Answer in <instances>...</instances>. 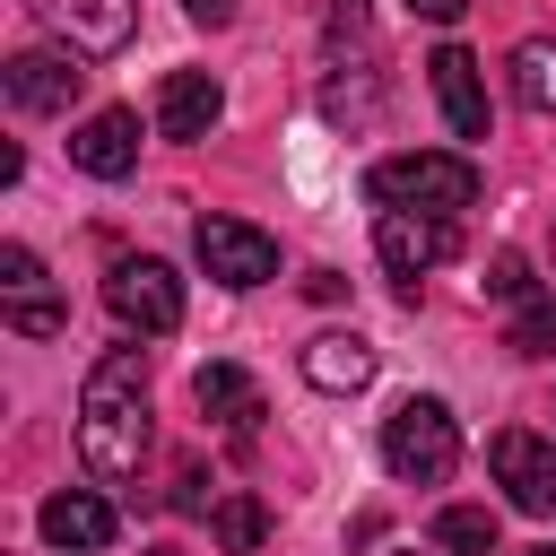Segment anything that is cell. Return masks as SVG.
Here are the masks:
<instances>
[{
	"label": "cell",
	"mask_w": 556,
	"mask_h": 556,
	"mask_svg": "<svg viewBox=\"0 0 556 556\" xmlns=\"http://www.w3.org/2000/svg\"><path fill=\"white\" fill-rule=\"evenodd\" d=\"M148 452H156V434H148V348H113L78 382V460L104 486H122V478L148 469Z\"/></svg>",
	"instance_id": "obj_1"
},
{
	"label": "cell",
	"mask_w": 556,
	"mask_h": 556,
	"mask_svg": "<svg viewBox=\"0 0 556 556\" xmlns=\"http://www.w3.org/2000/svg\"><path fill=\"white\" fill-rule=\"evenodd\" d=\"M374 208H426V217H452L478 200V165L460 148H408V156H382L365 174Z\"/></svg>",
	"instance_id": "obj_2"
},
{
	"label": "cell",
	"mask_w": 556,
	"mask_h": 556,
	"mask_svg": "<svg viewBox=\"0 0 556 556\" xmlns=\"http://www.w3.org/2000/svg\"><path fill=\"white\" fill-rule=\"evenodd\" d=\"M382 469L400 478V486H443L452 469H460V417L443 408V400H400L391 417H382Z\"/></svg>",
	"instance_id": "obj_3"
},
{
	"label": "cell",
	"mask_w": 556,
	"mask_h": 556,
	"mask_svg": "<svg viewBox=\"0 0 556 556\" xmlns=\"http://www.w3.org/2000/svg\"><path fill=\"white\" fill-rule=\"evenodd\" d=\"M104 304H113V321H122V330L165 339V330L182 321V278H174L156 252H130V261H113V269H104Z\"/></svg>",
	"instance_id": "obj_4"
},
{
	"label": "cell",
	"mask_w": 556,
	"mask_h": 556,
	"mask_svg": "<svg viewBox=\"0 0 556 556\" xmlns=\"http://www.w3.org/2000/svg\"><path fill=\"white\" fill-rule=\"evenodd\" d=\"M191 252H200V269H208L217 287H235V295H252V287L278 278V243H269L261 226H243V217H200V226H191Z\"/></svg>",
	"instance_id": "obj_5"
},
{
	"label": "cell",
	"mask_w": 556,
	"mask_h": 556,
	"mask_svg": "<svg viewBox=\"0 0 556 556\" xmlns=\"http://www.w3.org/2000/svg\"><path fill=\"white\" fill-rule=\"evenodd\" d=\"M374 252H382V269L400 278V295H417V269L452 261V252H460V226H452V217H426V208H382V217H374Z\"/></svg>",
	"instance_id": "obj_6"
},
{
	"label": "cell",
	"mask_w": 556,
	"mask_h": 556,
	"mask_svg": "<svg viewBox=\"0 0 556 556\" xmlns=\"http://www.w3.org/2000/svg\"><path fill=\"white\" fill-rule=\"evenodd\" d=\"M52 35H61V52H78V61H104V52H122L130 35H139V0H26Z\"/></svg>",
	"instance_id": "obj_7"
},
{
	"label": "cell",
	"mask_w": 556,
	"mask_h": 556,
	"mask_svg": "<svg viewBox=\"0 0 556 556\" xmlns=\"http://www.w3.org/2000/svg\"><path fill=\"white\" fill-rule=\"evenodd\" d=\"M486 469H495V486L513 495V513H556V443H547V434L504 426V434L486 443Z\"/></svg>",
	"instance_id": "obj_8"
},
{
	"label": "cell",
	"mask_w": 556,
	"mask_h": 556,
	"mask_svg": "<svg viewBox=\"0 0 556 556\" xmlns=\"http://www.w3.org/2000/svg\"><path fill=\"white\" fill-rule=\"evenodd\" d=\"M0 87H9L17 113H70L78 87H87V70H78V52H9Z\"/></svg>",
	"instance_id": "obj_9"
},
{
	"label": "cell",
	"mask_w": 556,
	"mask_h": 556,
	"mask_svg": "<svg viewBox=\"0 0 556 556\" xmlns=\"http://www.w3.org/2000/svg\"><path fill=\"white\" fill-rule=\"evenodd\" d=\"M70 165L96 174V182H122V174L139 165V113H122V104L87 113V122L70 130Z\"/></svg>",
	"instance_id": "obj_10"
},
{
	"label": "cell",
	"mask_w": 556,
	"mask_h": 556,
	"mask_svg": "<svg viewBox=\"0 0 556 556\" xmlns=\"http://www.w3.org/2000/svg\"><path fill=\"white\" fill-rule=\"evenodd\" d=\"M426 78H434V104H443L452 139H486V78H478V61H469L460 43H434Z\"/></svg>",
	"instance_id": "obj_11"
},
{
	"label": "cell",
	"mask_w": 556,
	"mask_h": 556,
	"mask_svg": "<svg viewBox=\"0 0 556 556\" xmlns=\"http://www.w3.org/2000/svg\"><path fill=\"white\" fill-rule=\"evenodd\" d=\"M217 113H226V87L208 70H165V87H156V130L165 139H208Z\"/></svg>",
	"instance_id": "obj_12"
},
{
	"label": "cell",
	"mask_w": 556,
	"mask_h": 556,
	"mask_svg": "<svg viewBox=\"0 0 556 556\" xmlns=\"http://www.w3.org/2000/svg\"><path fill=\"white\" fill-rule=\"evenodd\" d=\"M374 348L356 339V330H321V339H304V382L313 391H330V400H348V391H365L374 382Z\"/></svg>",
	"instance_id": "obj_13"
},
{
	"label": "cell",
	"mask_w": 556,
	"mask_h": 556,
	"mask_svg": "<svg viewBox=\"0 0 556 556\" xmlns=\"http://www.w3.org/2000/svg\"><path fill=\"white\" fill-rule=\"evenodd\" d=\"M35 530H43L61 556H87V547H104V539H113V504H104V495H87V486H70V495H43Z\"/></svg>",
	"instance_id": "obj_14"
},
{
	"label": "cell",
	"mask_w": 556,
	"mask_h": 556,
	"mask_svg": "<svg viewBox=\"0 0 556 556\" xmlns=\"http://www.w3.org/2000/svg\"><path fill=\"white\" fill-rule=\"evenodd\" d=\"M191 400H200V417H217V426H235V434L261 426V382H252L243 365H200V374H191Z\"/></svg>",
	"instance_id": "obj_15"
},
{
	"label": "cell",
	"mask_w": 556,
	"mask_h": 556,
	"mask_svg": "<svg viewBox=\"0 0 556 556\" xmlns=\"http://www.w3.org/2000/svg\"><path fill=\"white\" fill-rule=\"evenodd\" d=\"M434 556H495V513L486 504H443L434 513Z\"/></svg>",
	"instance_id": "obj_16"
},
{
	"label": "cell",
	"mask_w": 556,
	"mask_h": 556,
	"mask_svg": "<svg viewBox=\"0 0 556 556\" xmlns=\"http://www.w3.org/2000/svg\"><path fill=\"white\" fill-rule=\"evenodd\" d=\"M513 96H521L530 113H556V43H547V35H530V43L513 52Z\"/></svg>",
	"instance_id": "obj_17"
},
{
	"label": "cell",
	"mask_w": 556,
	"mask_h": 556,
	"mask_svg": "<svg viewBox=\"0 0 556 556\" xmlns=\"http://www.w3.org/2000/svg\"><path fill=\"white\" fill-rule=\"evenodd\" d=\"M208 530H217V547H235V556H252V547L269 539V504H261V495H226V504L208 513Z\"/></svg>",
	"instance_id": "obj_18"
},
{
	"label": "cell",
	"mask_w": 556,
	"mask_h": 556,
	"mask_svg": "<svg viewBox=\"0 0 556 556\" xmlns=\"http://www.w3.org/2000/svg\"><path fill=\"white\" fill-rule=\"evenodd\" d=\"M521 356H556V295H530L521 313H513V330H504Z\"/></svg>",
	"instance_id": "obj_19"
},
{
	"label": "cell",
	"mask_w": 556,
	"mask_h": 556,
	"mask_svg": "<svg viewBox=\"0 0 556 556\" xmlns=\"http://www.w3.org/2000/svg\"><path fill=\"white\" fill-rule=\"evenodd\" d=\"M9 330H26V339H61V330H70V313H61V304H43V295H9Z\"/></svg>",
	"instance_id": "obj_20"
},
{
	"label": "cell",
	"mask_w": 556,
	"mask_h": 556,
	"mask_svg": "<svg viewBox=\"0 0 556 556\" xmlns=\"http://www.w3.org/2000/svg\"><path fill=\"white\" fill-rule=\"evenodd\" d=\"M43 287V261L26 243H0V295H35Z\"/></svg>",
	"instance_id": "obj_21"
},
{
	"label": "cell",
	"mask_w": 556,
	"mask_h": 556,
	"mask_svg": "<svg viewBox=\"0 0 556 556\" xmlns=\"http://www.w3.org/2000/svg\"><path fill=\"white\" fill-rule=\"evenodd\" d=\"M486 295L530 304V261H521V252H495V261H486Z\"/></svg>",
	"instance_id": "obj_22"
},
{
	"label": "cell",
	"mask_w": 556,
	"mask_h": 556,
	"mask_svg": "<svg viewBox=\"0 0 556 556\" xmlns=\"http://www.w3.org/2000/svg\"><path fill=\"white\" fill-rule=\"evenodd\" d=\"M304 295H321V304H339V295H348V278H339V269H304Z\"/></svg>",
	"instance_id": "obj_23"
},
{
	"label": "cell",
	"mask_w": 556,
	"mask_h": 556,
	"mask_svg": "<svg viewBox=\"0 0 556 556\" xmlns=\"http://www.w3.org/2000/svg\"><path fill=\"white\" fill-rule=\"evenodd\" d=\"M182 17H191V26H226V17H235V0H182Z\"/></svg>",
	"instance_id": "obj_24"
},
{
	"label": "cell",
	"mask_w": 556,
	"mask_h": 556,
	"mask_svg": "<svg viewBox=\"0 0 556 556\" xmlns=\"http://www.w3.org/2000/svg\"><path fill=\"white\" fill-rule=\"evenodd\" d=\"M408 9H417V17H434V26H452V17L469 9V0H408Z\"/></svg>",
	"instance_id": "obj_25"
},
{
	"label": "cell",
	"mask_w": 556,
	"mask_h": 556,
	"mask_svg": "<svg viewBox=\"0 0 556 556\" xmlns=\"http://www.w3.org/2000/svg\"><path fill=\"white\" fill-rule=\"evenodd\" d=\"M530 556H556V547H530Z\"/></svg>",
	"instance_id": "obj_26"
}]
</instances>
